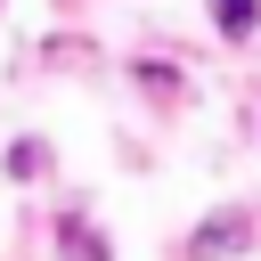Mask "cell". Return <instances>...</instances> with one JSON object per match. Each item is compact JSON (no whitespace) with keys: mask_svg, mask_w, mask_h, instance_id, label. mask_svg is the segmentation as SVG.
I'll list each match as a JSON object with an SVG mask.
<instances>
[{"mask_svg":"<svg viewBox=\"0 0 261 261\" xmlns=\"http://www.w3.org/2000/svg\"><path fill=\"white\" fill-rule=\"evenodd\" d=\"M245 237H253V220H245V212H220V220H204V228H196V261H212V253H237Z\"/></svg>","mask_w":261,"mask_h":261,"instance_id":"1","label":"cell"},{"mask_svg":"<svg viewBox=\"0 0 261 261\" xmlns=\"http://www.w3.org/2000/svg\"><path fill=\"white\" fill-rule=\"evenodd\" d=\"M212 24H220L228 41H245V33L261 24V0H212Z\"/></svg>","mask_w":261,"mask_h":261,"instance_id":"2","label":"cell"},{"mask_svg":"<svg viewBox=\"0 0 261 261\" xmlns=\"http://www.w3.org/2000/svg\"><path fill=\"white\" fill-rule=\"evenodd\" d=\"M41 163H49V155H41V147H33V139H24V147H16V155H8V171H16V179H33V171H41Z\"/></svg>","mask_w":261,"mask_h":261,"instance_id":"3","label":"cell"},{"mask_svg":"<svg viewBox=\"0 0 261 261\" xmlns=\"http://www.w3.org/2000/svg\"><path fill=\"white\" fill-rule=\"evenodd\" d=\"M65 245H73V253H82V261H106V245H98V237H90V228H82V220H73V228H65Z\"/></svg>","mask_w":261,"mask_h":261,"instance_id":"4","label":"cell"}]
</instances>
